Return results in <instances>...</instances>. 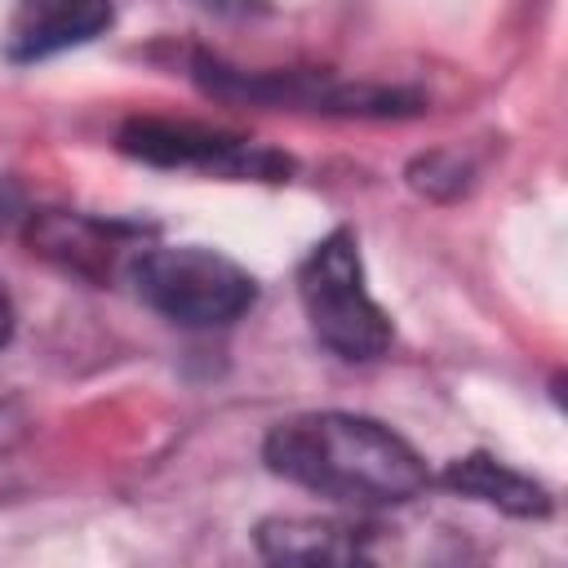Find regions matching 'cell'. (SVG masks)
Wrapping results in <instances>:
<instances>
[{
    "instance_id": "6da1fadb",
    "label": "cell",
    "mask_w": 568,
    "mask_h": 568,
    "mask_svg": "<svg viewBox=\"0 0 568 568\" xmlns=\"http://www.w3.org/2000/svg\"><path fill=\"white\" fill-rule=\"evenodd\" d=\"M262 457L280 479L346 506H399L430 484L413 444L364 413L288 417L271 426Z\"/></svg>"
},
{
    "instance_id": "7a4b0ae2",
    "label": "cell",
    "mask_w": 568,
    "mask_h": 568,
    "mask_svg": "<svg viewBox=\"0 0 568 568\" xmlns=\"http://www.w3.org/2000/svg\"><path fill=\"white\" fill-rule=\"evenodd\" d=\"M297 293H302L306 324L324 351H333L337 359H351V364L386 355V346L395 337L390 315L373 302V293L364 284L359 244L346 226L328 231L306 253V262L297 266Z\"/></svg>"
},
{
    "instance_id": "3957f363",
    "label": "cell",
    "mask_w": 568,
    "mask_h": 568,
    "mask_svg": "<svg viewBox=\"0 0 568 568\" xmlns=\"http://www.w3.org/2000/svg\"><path fill=\"white\" fill-rule=\"evenodd\" d=\"M138 297L182 324V328H222L235 324L257 302V280L217 248L204 244H155L129 262Z\"/></svg>"
},
{
    "instance_id": "277c9868",
    "label": "cell",
    "mask_w": 568,
    "mask_h": 568,
    "mask_svg": "<svg viewBox=\"0 0 568 568\" xmlns=\"http://www.w3.org/2000/svg\"><path fill=\"white\" fill-rule=\"evenodd\" d=\"M120 151L146 164H164V169H213V173H231V178H280L288 173V160L204 129V124H173V120H129L120 133Z\"/></svg>"
},
{
    "instance_id": "5b68a950",
    "label": "cell",
    "mask_w": 568,
    "mask_h": 568,
    "mask_svg": "<svg viewBox=\"0 0 568 568\" xmlns=\"http://www.w3.org/2000/svg\"><path fill=\"white\" fill-rule=\"evenodd\" d=\"M115 18L111 0H18L4 27V58L9 62H40L89 44Z\"/></svg>"
},
{
    "instance_id": "8992f818",
    "label": "cell",
    "mask_w": 568,
    "mask_h": 568,
    "mask_svg": "<svg viewBox=\"0 0 568 568\" xmlns=\"http://www.w3.org/2000/svg\"><path fill=\"white\" fill-rule=\"evenodd\" d=\"M444 484L470 501H484V506H497L501 515H515V519H541L550 515V493L510 470L506 462L488 457V453H470V457H457L444 466Z\"/></svg>"
},
{
    "instance_id": "52a82bcc",
    "label": "cell",
    "mask_w": 568,
    "mask_h": 568,
    "mask_svg": "<svg viewBox=\"0 0 568 568\" xmlns=\"http://www.w3.org/2000/svg\"><path fill=\"white\" fill-rule=\"evenodd\" d=\"M257 550L271 564H351L364 559V537L333 519H266L257 524Z\"/></svg>"
},
{
    "instance_id": "ba28073f",
    "label": "cell",
    "mask_w": 568,
    "mask_h": 568,
    "mask_svg": "<svg viewBox=\"0 0 568 568\" xmlns=\"http://www.w3.org/2000/svg\"><path fill=\"white\" fill-rule=\"evenodd\" d=\"M27 435H31L27 408H22L18 399H0V462H4L9 453H18V448L27 444Z\"/></svg>"
},
{
    "instance_id": "9c48e42d",
    "label": "cell",
    "mask_w": 568,
    "mask_h": 568,
    "mask_svg": "<svg viewBox=\"0 0 568 568\" xmlns=\"http://www.w3.org/2000/svg\"><path fill=\"white\" fill-rule=\"evenodd\" d=\"M13 337V302H9V288L0 284V346H9Z\"/></svg>"
}]
</instances>
